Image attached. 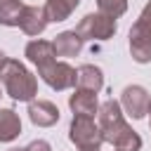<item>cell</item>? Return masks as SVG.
<instances>
[{"label":"cell","mask_w":151,"mask_h":151,"mask_svg":"<svg viewBox=\"0 0 151 151\" xmlns=\"http://www.w3.org/2000/svg\"><path fill=\"white\" fill-rule=\"evenodd\" d=\"M0 80L7 90V94L17 101H31L35 94V78L14 59H7L0 68Z\"/></svg>","instance_id":"obj_1"},{"label":"cell","mask_w":151,"mask_h":151,"mask_svg":"<svg viewBox=\"0 0 151 151\" xmlns=\"http://www.w3.org/2000/svg\"><path fill=\"white\" fill-rule=\"evenodd\" d=\"M71 142L80 151H99L104 137H101V130L92 123V118L76 116L73 123H71Z\"/></svg>","instance_id":"obj_2"},{"label":"cell","mask_w":151,"mask_h":151,"mask_svg":"<svg viewBox=\"0 0 151 151\" xmlns=\"http://www.w3.org/2000/svg\"><path fill=\"white\" fill-rule=\"evenodd\" d=\"M83 40H106L116 33V21L106 14H87L76 31Z\"/></svg>","instance_id":"obj_3"},{"label":"cell","mask_w":151,"mask_h":151,"mask_svg":"<svg viewBox=\"0 0 151 151\" xmlns=\"http://www.w3.org/2000/svg\"><path fill=\"white\" fill-rule=\"evenodd\" d=\"M101 137H104L106 142H111V144L116 146V151H139V146H142V139L127 127L125 120L104 127V130H101Z\"/></svg>","instance_id":"obj_4"},{"label":"cell","mask_w":151,"mask_h":151,"mask_svg":"<svg viewBox=\"0 0 151 151\" xmlns=\"http://www.w3.org/2000/svg\"><path fill=\"white\" fill-rule=\"evenodd\" d=\"M38 71H40L42 80L50 87H54V90H66V87L76 85V68H71L64 61H57L54 59L52 64H47L45 68H38Z\"/></svg>","instance_id":"obj_5"},{"label":"cell","mask_w":151,"mask_h":151,"mask_svg":"<svg viewBox=\"0 0 151 151\" xmlns=\"http://www.w3.org/2000/svg\"><path fill=\"white\" fill-rule=\"evenodd\" d=\"M130 52H132L134 61H139V64L151 61V28L142 19L130 31Z\"/></svg>","instance_id":"obj_6"},{"label":"cell","mask_w":151,"mask_h":151,"mask_svg":"<svg viewBox=\"0 0 151 151\" xmlns=\"http://www.w3.org/2000/svg\"><path fill=\"white\" fill-rule=\"evenodd\" d=\"M47 12L45 7H24L19 14V26L26 35H38L42 33V28L47 26Z\"/></svg>","instance_id":"obj_7"},{"label":"cell","mask_w":151,"mask_h":151,"mask_svg":"<svg viewBox=\"0 0 151 151\" xmlns=\"http://www.w3.org/2000/svg\"><path fill=\"white\" fill-rule=\"evenodd\" d=\"M149 94H146V90L144 87H139V85H132V87H125V92H123V106H125V111L132 116V118H142L144 113H146V109H149Z\"/></svg>","instance_id":"obj_8"},{"label":"cell","mask_w":151,"mask_h":151,"mask_svg":"<svg viewBox=\"0 0 151 151\" xmlns=\"http://www.w3.org/2000/svg\"><path fill=\"white\" fill-rule=\"evenodd\" d=\"M26 57L38 66V68H45L47 64L54 61L57 52H54V45L52 42H45V40H31L26 45Z\"/></svg>","instance_id":"obj_9"},{"label":"cell","mask_w":151,"mask_h":151,"mask_svg":"<svg viewBox=\"0 0 151 151\" xmlns=\"http://www.w3.org/2000/svg\"><path fill=\"white\" fill-rule=\"evenodd\" d=\"M28 113H31V120L42 127H50L59 120V109L52 101H33L28 106Z\"/></svg>","instance_id":"obj_10"},{"label":"cell","mask_w":151,"mask_h":151,"mask_svg":"<svg viewBox=\"0 0 151 151\" xmlns=\"http://www.w3.org/2000/svg\"><path fill=\"white\" fill-rule=\"evenodd\" d=\"M52 45H54V52L59 57H76L80 52V47H83V38L76 31H66V33L57 35V40Z\"/></svg>","instance_id":"obj_11"},{"label":"cell","mask_w":151,"mask_h":151,"mask_svg":"<svg viewBox=\"0 0 151 151\" xmlns=\"http://www.w3.org/2000/svg\"><path fill=\"white\" fill-rule=\"evenodd\" d=\"M71 109L76 111V116H87V118H92L94 116V111H97V97H94V92H90V90H78L73 97H71Z\"/></svg>","instance_id":"obj_12"},{"label":"cell","mask_w":151,"mask_h":151,"mask_svg":"<svg viewBox=\"0 0 151 151\" xmlns=\"http://www.w3.org/2000/svg\"><path fill=\"white\" fill-rule=\"evenodd\" d=\"M104 78H101V71L97 66H80L76 71V85L80 90H90V92H97L101 87Z\"/></svg>","instance_id":"obj_13"},{"label":"cell","mask_w":151,"mask_h":151,"mask_svg":"<svg viewBox=\"0 0 151 151\" xmlns=\"http://www.w3.org/2000/svg\"><path fill=\"white\" fill-rule=\"evenodd\" d=\"M21 132V120L12 109H0V142H12Z\"/></svg>","instance_id":"obj_14"},{"label":"cell","mask_w":151,"mask_h":151,"mask_svg":"<svg viewBox=\"0 0 151 151\" xmlns=\"http://www.w3.org/2000/svg\"><path fill=\"white\" fill-rule=\"evenodd\" d=\"M80 0H47L45 5V12H47V19L50 21H64L76 7H78Z\"/></svg>","instance_id":"obj_15"},{"label":"cell","mask_w":151,"mask_h":151,"mask_svg":"<svg viewBox=\"0 0 151 151\" xmlns=\"http://www.w3.org/2000/svg\"><path fill=\"white\" fill-rule=\"evenodd\" d=\"M21 9H24L21 0H0V24H5V26H19Z\"/></svg>","instance_id":"obj_16"},{"label":"cell","mask_w":151,"mask_h":151,"mask_svg":"<svg viewBox=\"0 0 151 151\" xmlns=\"http://www.w3.org/2000/svg\"><path fill=\"white\" fill-rule=\"evenodd\" d=\"M120 120H123V116H120V106H118V101L109 99V101L99 109V125H101V130L109 127V125H113V123H120Z\"/></svg>","instance_id":"obj_17"},{"label":"cell","mask_w":151,"mask_h":151,"mask_svg":"<svg viewBox=\"0 0 151 151\" xmlns=\"http://www.w3.org/2000/svg\"><path fill=\"white\" fill-rule=\"evenodd\" d=\"M97 5H99V9H101V14L116 19V17H120V14L125 12L127 0H97Z\"/></svg>","instance_id":"obj_18"},{"label":"cell","mask_w":151,"mask_h":151,"mask_svg":"<svg viewBox=\"0 0 151 151\" xmlns=\"http://www.w3.org/2000/svg\"><path fill=\"white\" fill-rule=\"evenodd\" d=\"M24 151H50V144H47V142H42V139H38V142H31Z\"/></svg>","instance_id":"obj_19"},{"label":"cell","mask_w":151,"mask_h":151,"mask_svg":"<svg viewBox=\"0 0 151 151\" xmlns=\"http://www.w3.org/2000/svg\"><path fill=\"white\" fill-rule=\"evenodd\" d=\"M139 19H142V21H144V24H146V26L151 28V2L146 5V9L142 12V17H139Z\"/></svg>","instance_id":"obj_20"},{"label":"cell","mask_w":151,"mask_h":151,"mask_svg":"<svg viewBox=\"0 0 151 151\" xmlns=\"http://www.w3.org/2000/svg\"><path fill=\"white\" fill-rule=\"evenodd\" d=\"M5 61H7V57H5L2 52H0V68H2V64H5Z\"/></svg>","instance_id":"obj_21"},{"label":"cell","mask_w":151,"mask_h":151,"mask_svg":"<svg viewBox=\"0 0 151 151\" xmlns=\"http://www.w3.org/2000/svg\"><path fill=\"white\" fill-rule=\"evenodd\" d=\"M146 111H149V113H151V101H149V109H146Z\"/></svg>","instance_id":"obj_22"},{"label":"cell","mask_w":151,"mask_h":151,"mask_svg":"<svg viewBox=\"0 0 151 151\" xmlns=\"http://www.w3.org/2000/svg\"><path fill=\"white\" fill-rule=\"evenodd\" d=\"M12 151H24V149H12Z\"/></svg>","instance_id":"obj_23"}]
</instances>
